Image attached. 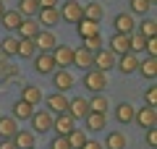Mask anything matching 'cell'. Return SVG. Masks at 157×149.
Instances as JSON below:
<instances>
[{
	"label": "cell",
	"instance_id": "obj_34",
	"mask_svg": "<svg viewBox=\"0 0 157 149\" xmlns=\"http://www.w3.org/2000/svg\"><path fill=\"white\" fill-rule=\"evenodd\" d=\"M66 139H68V144H71V149H81L84 141H86V133H84V128H73Z\"/></svg>",
	"mask_w": 157,
	"mask_h": 149
},
{
	"label": "cell",
	"instance_id": "obj_11",
	"mask_svg": "<svg viewBox=\"0 0 157 149\" xmlns=\"http://www.w3.org/2000/svg\"><path fill=\"white\" fill-rule=\"evenodd\" d=\"M34 44H37V52H52L58 44L55 34L50 32V29H45V32H39L37 37H34Z\"/></svg>",
	"mask_w": 157,
	"mask_h": 149
},
{
	"label": "cell",
	"instance_id": "obj_38",
	"mask_svg": "<svg viewBox=\"0 0 157 149\" xmlns=\"http://www.w3.org/2000/svg\"><path fill=\"white\" fill-rule=\"evenodd\" d=\"M128 6H131V16H134V13H139V16H147V11H149V3H147V0H131V3H128Z\"/></svg>",
	"mask_w": 157,
	"mask_h": 149
},
{
	"label": "cell",
	"instance_id": "obj_25",
	"mask_svg": "<svg viewBox=\"0 0 157 149\" xmlns=\"http://www.w3.org/2000/svg\"><path fill=\"white\" fill-rule=\"evenodd\" d=\"M21 99L24 102H29V105H39V102H42V89L39 86H32V84H26V86L21 89Z\"/></svg>",
	"mask_w": 157,
	"mask_h": 149
},
{
	"label": "cell",
	"instance_id": "obj_18",
	"mask_svg": "<svg viewBox=\"0 0 157 149\" xmlns=\"http://www.w3.org/2000/svg\"><path fill=\"white\" fill-rule=\"evenodd\" d=\"M128 37H131V34H128ZM128 37H126V34H113V37H110V47H107V50H110L113 55H118V58L126 55V52H128Z\"/></svg>",
	"mask_w": 157,
	"mask_h": 149
},
{
	"label": "cell",
	"instance_id": "obj_3",
	"mask_svg": "<svg viewBox=\"0 0 157 149\" xmlns=\"http://www.w3.org/2000/svg\"><path fill=\"white\" fill-rule=\"evenodd\" d=\"M60 18L68 24H78L84 18V3H78V0H66L63 3V11H60Z\"/></svg>",
	"mask_w": 157,
	"mask_h": 149
},
{
	"label": "cell",
	"instance_id": "obj_10",
	"mask_svg": "<svg viewBox=\"0 0 157 149\" xmlns=\"http://www.w3.org/2000/svg\"><path fill=\"white\" fill-rule=\"evenodd\" d=\"M73 123H76V120H73V118L68 115V113H60V115H55V118H52V131H55L58 136H68V133H71L73 128H76Z\"/></svg>",
	"mask_w": 157,
	"mask_h": 149
},
{
	"label": "cell",
	"instance_id": "obj_24",
	"mask_svg": "<svg viewBox=\"0 0 157 149\" xmlns=\"http://www.w3.org/2000/svg\"><path fill=\"white\" fill-rule=\"evenodd\" d=\"M134 113H136V107L131 105V102H121V105L115 107V118H118V123H123V126H128V123L134 120Z\"/></svg>",
	"mask_w": 157,
	"mask_h": 149
},
{
	"label": "cell",
	"instance_id": "obj_9",
	"mask_svg": "<svg viewBox=\"0 0 157 149\" xmlns=\"http://www.w3.org/2000/svg\"><path fill=\"white\" fill-rule=\"evenodd\" d=\"M113 26H115V34H126V37L136 32V21H134L131 13H118L115 21H113Z\"/></svg>",
	"mask_w": 157,
	"mask_h": 149
},
{
	"label": "cell",
	"instance_id": "obj_26",
	"mask_svg": "<svg viewBox=\"0 0 157 149\" xmlns=\"http://www.w3.org/2000/svg\"><path fill=\"white\" fill-rule=\"evenodd\" d=\"M32 113H34V107L29 105V102H24V99H18L16 105H13V120H29L32 118Z\"/></svg>",
	"mask_w": 157,
	"mask_h": 149
},
{
	"label": "cell",
	"instance_id": "obj_20",
	"mask_svg": "<svg viewBox=\"0 0 157 149\" xmlns=\"http://www.w3.org/2000/svg\"><path fill=\"white\" fill-rule=\"evenodd\" d=\"M18 131V120H13L11 115H0V141L3 139H13Z\"/></svg>",
	"mask_w": 157,
	"mask_h": 149
},
{
	"label": "cell",
	"instance_id": "obj_27",
	"mask_svg": "<svg viewBox=\"0 0 157 149\" xmlns=\"http://www.w3.org/2000/svg\"><path fill=\"white\" fill-rule=\"evenodd\" d=\"M0 21H3V26H6L8 32H16V29L21 26V21H24V18H21V13H18V11H6Z\"/></svg>",
	"mask_w": 157,
	"mask_h": 149
},
{
	"label": "cell",
	"instance_id": "obj_44",
	"mask_svg": "<svg viewBox=\"0 0 157 149\" xmlns=\"http://www.w3.org/2000/svg\"><path fill=\"white\" fill-rule=\"evenodd\" d=\"M39 8H58V0H37Z\"/></svg>",
	"mask_w": 157,
	"mask_h": 149
},
{
	"label": "cell",
	"instance_id": "obj_13",
	"mask_svg": "<svg viewBox=\"0 0 157 149\" xmlns=\"http://www.w3.org/2000/svg\"><path fill=\"white\" fill-rule=\"evenodd\" d=\"M45 102H47V110H50L52 115H60V113L68 110V97H66V94H60V92L45 97Z\"/></svg>",
	"mask_w": 157,
	"mask_h": 149
},
{
	"label": "cell",
	"instance_id": "obj_15",
	"mask_svg": "<svg viewBox=\"0 0 157 149\" xmlns=\"http://www.w3.org/2000/svg\"><path fill=\"white\" fill-rule=\"evenodd\" d=\"M68 115L76 120V118H86L89 115V105H86V99L84 97H73V99H68Z\"/></svg>",
	"mask_w": 157,
	"mask_h": 149
},
{
	"label": "cell",
	"instance_id": "obj_2",
	"mask_svg": "<svg viewBox=\"0 0 157 149\" xmlns=\"http://www.w3.org/2000/svg\"><path fill=\"white\" fill-rule=\"evenodd\" d=\"M84 86L89 89L92 94H102L105 92V86H107V73H102V71H86L84 73Z\"/></svg>",
	"mask_w": 157,
	"mask_h": 149
},
{
	"label": "cell",
	"instance_id": "obj_33",
	"mask_svg": "<svg viewBox=\"0 0 157 149\" xmlns=\"http://www.w3.org/2000/svg\"><path fill=\"white\" fill-rule=\"evenodd\" d=\"M16 50H18V37H13V34H8V37L0 42V52H3L6 58L16 55Z\"/></svg>",
	"mask_w": 157,
	"mask_h": 149
},
{
	"label": "cell",
	"instance_id": "obj_16",
	"mask_svg": "<svg viewBox=\"0 0 157 149\" xmlns=\"http://www.w3.org/2000/svg\"><path fill=\"white\" fill-rule=\"evenodd\" d=\"M16 32H18V39H34L39 32H42V26L37 24V18H24L21 26H18Z\"/></svg>",
	"mask_w": 157,
	"mask_h": 149
},
{
	"label": "cell",
	"instance_id": "obj_35",
	"mask_svg": "<svg viewBox=\"0 0 157 149\" xmlns=\"http://www.w3.org/2000/svg\"><path fill=\"white\" fill-rule=\"evenodd\" d=\"M144 47H147V39L141 37L139 32H134V34L128 37V52H134V55H136V52H141Z\"/></svg>",
	"mask_w": 157,
	"mask_h": 149
},
{
	"label": "cell",
	"instance_id": "obj_37",
	"mask_svg": "<svg viewBox=\"0 0 157 149\" xmlns=\"http://www.w3.org/2000/svg\"><path fill=\"white\" fill-rule=\"evenodd\" d=\"M84 50H86V52H92V55L100 52V50H102V37H100V34H97V37H86L84 39Z\"/></svg>",
	"mask_w": 157,
	"mask_h": 149
},
{
	"label": "cell",
	"instance_id": "obj_46",
	"mask_svg": "<svg viewBox=\"0 0 157 149\" xmlns=\"http://www.w3.org/2000/svg\"><path fill=\"white\" fill-rule=\"evenodd\" d=\"M3 13H6V3H0V18H3Z\"/></svg>",
	"mask_w": 157,
	"mask_h": 149
},
{
	"label": "cell",
	"instance_id": "obj_43",
	"mask_svg": "<svg viewBox=\"0 0 157 149\" xmlns=\"http://www.w3.org/2000/svg\"><path fill=\"white\" fill-rule=\"evenodd\" d=\"M81 149H105V147H102L100 141H94V139H86V141H84V147H81Z\"/></svg>",
	"mask_w": 157,
	"mask_h": 149
},
{
	"label": "cell",
	"instance_id": "obj_4",
	"mask_svg": "<svg viewBox=\"0 0 157 149\" xmlns=\"http://www.w3.org/2000/svg\"><path fill=\"white\" fill-rule=\"evenodd\" d=\"M50 55L55 60V68L68 71V66H73V47H68V44H55V50H52Z\"/></svg>",
	"mask_w": 157,
	"mask_h": 149
},
{
	"label": "cell",
	"instance_id": "obj_14",
	"mask_svg": "<svg viewBox=\"0 0 157 149\" xmlns=\"http://www.w3.org/2000/svg\"><path fill=\"white\" fill-rule=\"evenodd\" d=\"M115 68L123 73V76H128V73H136V68H139V58H136L134 52H126V55H121V58L115 60Z\"/></svg>",
	"mask_w": 157,
	"mask_h": 149
},
{
	"label": "cell",
	"instance_id": "obj_5",
	"mask_svg": "<svg viewBox=\"0 0 157 149\" xmlns=\"http://www.w3.org/2000/svg\"><path fill=\"white\" fill-rule=\"evenodd\" d=\"M32 60H34V71H37L39 76H52V73L58 71V68H55V60H52L50 52H37Z\"/></svg>",
	"mask_w": 157,
	"mask_h": 149
},
{
	"label": "cell",
	"instance_id": "obj_7",
	"mask_svg": "<svg viewBox=\"0 0 157 149\" xmlns=\"http://www.w3.org/2000/svg\"><path fill=\"white\" fill-rule=\"evenodd\" d=\"M73 84H76V78H73L71 71H63V68H58V71L52 73V86H55V92L66 94L68 89H73Z\"/></svg>",
	"mask_w": 157,
	"mask_h": 149
},
{
	"label": "cell",
	"instance_id": "obj_31",
	"mask_svg": "<svg viewBox=\"0 0 157 149\" xmlns=\"http://www.w3.org/2000/svg\"><path fill=\"white\" fill-rule=\"evenodd\" d=\"M102 16H105V8L100 6V3H86L84 6V18H89V21H102Z\"/></svg>",
	"mask_w": 157,
	"mask_h": 149
},
{
	"label": "cell",
	"instance_id": "obj_8",
	"mask_svg": "<svg viewBox=\"0 0 157 149\" xmlns=\"http://www.w3.org/2000/svg\"><path fill=\"white\" fill-rule=\"evenodd\" d=\"M134 120L139 123L141 128H144V131H149V128H155V123H157V110L155 107H139V110L134 113Z\"/></svg>",
	"mask_w": 157,
	"mask_h": 149
},
{
	"label": "cell",
	"instance_id": "obj_45",
	"mask_svg": "<svg viewBox=\"0 0 157 149\" xmlns=\"http://www.w3.org/2000/svg\"><path fill=\"white\" fill-rule=\"evenodd\" d=\"M0 149H16L13 139H3V141H0Z\"/></svg>",
	"mask_w": 157,
	"mask_h": 149
},
{
	"label": "cell",
	"instance_id": "obj_21",
	"mask_svg": "<svg viewBox=\"0 0 157 149\" xmlns=\"http://www.w3.org/2000/svg\"><path fill=\"white\" fill-rule=\"evenodd\" d=\"M84 120H86V131H92V133L107 128V115H102V113H89Z\"/></svg>",
	"mask_w": 157,
	"mask_h": 149
},
{
	"label": "cell",
	"instance_id": "obj_19",
	"mask_svg": "<svg viewBox=\"0 0 157 149\" xmlns=\"http://www.w3.org/2000/svg\"><path fill=\"white\" fill-rule=\"evenodd\" d=\"M34 141H37V136H34L32 131H26V128H18L16 136H13L16 149H34Z\"/></svg>",
	"mask_w": 157,
	"mask_h": 149
},
{
	"label": "cell",
	"instance_id": "obj_12",
	"mask_svg": "<svg viewBox=\"0 0 157 149\" xmlns=\"http://www.w3.org/2000/svg\"><path fill=\"white\" fill-rule=\"evenodd\" d=\"M58 21H60V11H58V8H39L37 11V24L39 26L52 29Z\"/></svg>",
	"mask_w": 157,
	"mask_h": 149
},
{
	"label": "cell",
	"instance_id": "obj_23",
	"mask_svg": "<svg viewBox=\"0 0 157 149\" xmlns=\"http://www.w3.org/2000/svg\"><path fill=\"white\" fill-rule=\"evenodd\" d=\"M102 147H105V149H126V133L118 131V128L110 131L105 136V144H102Z\"/></svg>",
	"mask_w": 157,
	"mask_h": 149
},
{
	"label": "cell",
	"instance_id": "obj_17",
	"mask_svg": "<svg viewBox=\"0 0 157 149\" xmlns=\"http://www.w3.org/2000/svg\"><path fill=\"white\" fill-rule=\"evenodd\" d=\"M92 63H94V55L92 52H86L84 47H78V50H73V66L76 68H81V71H92Z\"/></svg>",
	"mask_w": 157,
	"mask_h": 149
},
{
	"label": "cell",
	"instance_id": "obj_48",
	"mask_svg": "<svg viewBox=\"0 0 157 149\" xmlns=\"http://www.w3.org/2000/svg\"><path fill=\"white\" fill-rule=\"evenodd\" d=\"M0 3H6V0H0Z\"/></svg>",
	"mask_w": 157,
	"mask_h": 149
},
{
	"label": "cell",
	"instance_id": "obj_22",
	"mask_svg": "<svg viewBox=\"0 0 157 149\" xmlns=\"http://www.w3.org/2000/svg\"><path fill=\"white\" fill-rule=\"evenodd\" d=\"M76 32H78V37H81V39L97 37V34H100V24H97V21H89V18H81V21L76 24Z\"/></svg>",
	"mask_w": 157,
	"mask_h": 149
},
{
	"label": "cell",
	"instance_id": "obj_29",
	"mask_svg": "<svg viewBox=\"0 0 157 149\" xmlns=\"http://www.w3.org/2000/svg\"><path fill=\"white\" fill-rule=\"evenodd\" d=\"M136 71L144 78H155L157 76V58H147V60H139V68Z\"/></svg>",
	"mask_w": 157,
	"mask_h": 149
},
{
	"label": "cell",
	"instance_id": "obj_40",
	"mask_svg": "<svg viewBox=\"0 0 157 149\" xmlns=\"http://www.w3.org/2000/svg\"><path fill=\"white\" fill-rule=\"evenodd\" d=\"M50 149H71V144H68L66 136H55V139L50 141Z\"/></svg>",
	"mask_w": 157,
	"mask_h": 149
},
{
	"label": "cell",
	"instance_id": "obj_30",
	"mask_svg": "<svg viewBox=\"0 0 157 149\" xmlns=\"http://www.w3.org/2000/svg\"><path fill=\"white\" fill-rule=\"evenodd\" d=\"M16 11L21 13V18H34L37 11H39V3H37V0H21Z\"/></svg>",
	"mask_w": 157,
	"mask_h": 149
},
{
	"label": "cell",
	"instance_id": "obj_28",
	"mask_svg": "<svg viewBox=\"0 0 157 149\" xmlns=\"http://www.w3.org/2000/svg\"><path fill=\"white\" fill-rule=\"evenodd\" d=\"M86 105H89V113H102V115H107V97L105 94H94L92 99H86Z\"/></svg>",
	"mask_w": 157,
	"mask_h": 149
},
{
	"label": "cell",
	"instance_id": "obj_1",
	"mask_svg": "<svg viewBox=\"0 0 157 149\" xmlns=\"http://www.w3.org/2000/svg\"><path fill=\"white\" fill-rule=\"evenodd\" d=\"M52 113L50 110H34L32 113V133L37 136V133H47V131H52Z\"/></svg>",
	"mask_w": 157,
	"mask_h": 149
},
{
	"label": "cell",
	"instance_id": "obj_41",
	"mask_svg": "<svg viewBox=\"0 0 157 149\" xmlns=\"http://www.w3.org/2000/svg\"><path fill=\"white\" fill-rule=\"evenodd\" d=\"M147 52H149V58H157V39L155 37H149V39H147Z\"/></svg>",
	"mask_w": 157,
	"mask_h": 149
},
{
	"label": "cell",
	"instance_id": "obj_6",
	"mask_svg": "<svg viewBox=\"0 0 157 149\" xmlns=\"http://www.w3.org/2000/svg\"><path fill=\"white\" fill-rule=\"evenodd\" d=\"M115 60H118V55H113L107 47H102L100 52H94V63H92V68H94V71L107 73L110 68H115Z\"/></svg>",
	"mask_w": 157,
	"mask_h": 149
},
{
	"label": "cell",
	"instance_id": "obj_42",
	"mask_svg": "<svg viewBox=\"0 0 157 149\" xmlns=\"http://www.w3.org/2000/svg\"><path fill=\"white\" fill-rule=\"evenodd\" d=\"M147 144H149L152 149L157 147V131H155V128H149V131H147Z\"/></svg>",
	"mask_w": 157,
	"mask_h": 149
},
{
	"label": "cell",
	"instance_id": "obj_39",
	"mask_svg": "<svg viewBox=\"0 0 157 149\" xmlns=\"http://www.w3.org/2000/svg\"><path fill=\"white\" fill-rule=\"evenodd\" d=\"M144 102H147L149 107H157V86H149V89L144 92Z\"/></svg>",
	"mask_w": 157,
	"mask_h": 149
},
{
	"label": "cell",
	"instance_id": "obj_47",
	"mask_svg": "<svg viewBox=\"0 0 157 149\" xmlns=\"http://www.w3.org/2000/svg\"><path fill=\"white\" fill-rule=\"evenodd\" d=\"M147 3H149V6H155V3H157V0H147Z\"/></svg>",
	"mask_w": 157,
	"mask_h": 149
},
{
	"label": "cell",
	"instance_id": "obj_32",
	"mask_svg": "<svg viewBox=\"0 0 157 149\" xmlns=\"http://www.w3.org/2000/svg\"><path fill=\"white\" fill-rule=\"evenodd\" d=\"M16 55L18 58H34V55H37V44H34V39H18Z\"/></svg>",
	"mask_w": 157,
	"mask_h": 149
},
{
	"label": "cell",
	"instance_id": "obj_36",
	"mask_svg": "<svg viewBox=\"0 0 157 149\" xmlns=\"http://www.w3.org/2000/svg\"><path fill=\"white\" fill-rule=\"evenodd\" d=\"M139 34H141L144 39L155 37V34H157V21H155V18H144V21H141V26H139Z\"/></svg>",
	"mask_w": 157,
	"mask_h": 149
}]
</instances>
